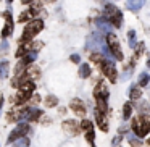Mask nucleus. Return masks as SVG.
I'll return each mask as SVG.
<instances>
[{
    "mask_svg": "<svg viewBox=\"0 0 150 147\" xmlns=\"http://www.w3.org/2000/svg\"><path fill=\"white\" fill-rule=\"evenodd\" d=\"M31 131V126L28 123H20L16 128H15L13 131L10 133V136H8V139H7V142L8 144H11V142H15L16 139H20V137H23V136H26L28 133Z\"/></svg>",
    "mask_w": 150,
    "mask_h": 147,
    "instance_id": "nucleus-5",
    "label": "nucleus"
},
{
    "mask_svg": "<svg viewBox=\"0 0 150 147\" xmlns=\"http://www.w3.org/2000/svg\"><path fill=\"white\" fill-rule=\"evenodd\" d=\"M120 141H121V136H116L113 139V146H118V144H120Z\"/></svg>",
    "mask_w": 150,
    "mask_h": 147,
    "instance_id": "nucleus-32",
    "label": "nucleus"
},
{
    "mask_svg": "<svg viewBox=\"0 0 150 147\" xmlns=\"http://www.w3.org/2000/svg\"><path fill=\"white\" fill-rule=\"evenodd\" d=\"M81 129L86 133V139H87V142L94 146L95 133H94V124H92V121H89V120H86V118H84V120L81 121Z\"/></svg>",
    "mask_w": 150,
    "mask_h": 147,
    "instance_id": "nucleus-8",
    "label": "nucleus"
},
{
    "mask_svg": "<svg viewBox=\"0 0 150 147\" xmlns=\"http://www.w3.org/2000/svg\"><path fill=\"white\" fill-rule=\"evenodd\" d=\"M69 108H71V110L74 111L78 116H81V118H84L86 116V111H87L86 104L81 100V99H73V100L69 102Z\"/></svg>",
    "mask_w": 150,
    "mask_h": 147,
    "instance_id": "nucleus-9",
    "label": "nucleus"
},
{
    "mask_svg": "<svg viewBox=\"0 0 150 147\" xmlns=\"http://www.w3.org/2000/svg\"><path fill=\"white\" fill-rule=\"evenodd\" d=\"M40 4H53V2H57V0H39Z\"/></svg>",
    "mask_w": 150,
    "mask_h": 147,
    "instance_id": "nucleus-33",
    "label": "nucleus"
},
{
    "mask_svg": "<svg viewBox=\"0 0 150 147\" xmlns=\"http://www.w3.org/2000/svg\"><path fill=\"white\" fill-rule=\"evenodd\" d=\"M62 128H63L65 133L73 134V136L79 134V126H78V123H76L74 120H65V121H63V124H62Z\"/></svg>",
    "mask_w": 150,
    "mask_h": 147,
    "instance_id": "nucleus-13",
    "label": "nucleus"
},
{
    "mask_svg": "<svg viewBox=\"0 0 150 147\" xmlns=\"http://www.w3.org/2000/svg\"><path fill=\"white\" fill-rule=\"evenodd\" d=\"M103 16L107 18V21L110 24H113L115 28H121V23H123V13H121V10L116 8L115 5H111V4L105 5Z\"/></svg>",
    "mask_w": 150,
    "mask_h": 147,
    "instance_id": "nucleus-3",
    "label": "nucleus"
},
{
    "mask_svg": "<svg viewBox=\"0 0 150 147\" xmlns=\"http://www.w3.org/2000/svg\"><path fill=\"white\" fill-rule=\"evenodd\" d=\"M100 65H102V71H103V75L107 76L111 82H116L118 81V73H116V68H115L113 62H110V60H103Z\"/></svg>",
    "mask_w": 150,
    "mask_h": 147,
    "instance_id": "nucleus-7",
    "label": "nucleus"
},
{
    "mask_svg": "<svg viewBox=\"0 0 150 147\" xmlns=\"http://www.w3.org/2000/svg\"><path fill=\"white\" fill-rule=\"evenodd\" d=\"M129 144L132 147H140L142 146V141H140V137H134V136H129Z\"/></svg>",
    "mask_w": 150,
    "mask_h": 147,
    "instance_id": "nucleus-25",
    "label": "nucleus"
},
{
    "mask_svg": "<svg viewBox=\"0 0 150 147\" xmlns=\"http://www.w3.org/2000/svg\"><path fill=\"white\" fill-rule=\"evenodd\" d=\"M149 84V75L147 73H140L139 76V87H145Z\"/></svg>",
    "mask_w": 150,
    "mask_h": 147,
    "instance_id": "nucleus-24",
    "label": "nucleus"
},
{
    "mask_svg": "<svg viewBox=\"0 0 150 147\" xmlns=\"http://www.w3.org/2000/svg\"><path fill=\"white\" fill-rule=\"evenodd\" d=\"M37 58V52H28L24 53L23 57H21V60H23L26 65H31V63H34V60Z\"/></svg>",
    "mask_w": 150,
    "mask_h": 147,
    "instance_id": "nucleus-20",
    "label": "nucleus"
},
{
    "mask_svg": "<svg viewBox=\"0 0 150 147\" xmlns=\"http://www.w3.org/2000/svg\"><path fill=\"white\" fill-rule=\"evenodd\" d=\"M7 2H8V4H10V2H13V0H7Z\"/></svg>",
    "mask_w": 150,
    "mask_h": 147,
    "instance_id": "nucleus-36",
    "label": "nucleus"
},
{
    "mask_svg": "<svg viewBox=\"0 0 150 147\" xmlns=\"http://www.w3.org/2000/svg\"><path fill=\"white\" fill-rule=\"evenodd\" d=\"M31 2H34V0H21V4H26V5L31 4Z\"/></svg>",
    "mask_w": 150,
    "mask_h": 147,
    "instance_id": "nucleus-35",
    "label": "nucleus"
},
{
    "mask_svg": "<svg viewBox=\"0 0 150 147\" xmlns=\"http://www.w3.org/2000/svg\"><path fill=\"white\" fill-rule=\"evenodd\" d=\"M144 4H145V0H127L126 8L131 10V11H137V10H140V8L144 7Z\"/></svg>",
    "mask_w": 150,
    "mask_h": 147,
    "instance_id": "nucleus-15",
    "label": "nucleus"
},
{
    "mask_svg": "<svg viewBox=\"0 0 150 147\" xmlns=\"http://www.w3.org/2000/svg\"><path fill=\"white\" fill-rule=\"evenodd\" d=\"M2 107H4V97L0 95V110H2Z\"/></svg>",
    "mask_w": 150,
    "mask_h": 147,
    "instance_id": "nucleus-34",
    "label": "nucleus"
},
{
    "mask_svg": "<svg viewBox=\"0 0 150 147\" xmlns=\"http://www.w3.org/2000/svg\"><path fill=\"white\" fill-rule=\"evenodd\" d=\"M131 115H132V104H124V107H123V118L124 120H129L131 118Z\"/></svg>",
    "mask_w": 150,
    "mask_h": 147,
    "instance_id": "nucleus-23",
    "label": "nucleus"
},
{
    "mask_svg": "<svg viewBox=\"0 0 150 147\" xmlns=\"http://www.w3.org/2000/svg\"><path fill=\"white\" fill-rule=\"evenodd\" d=\"M108 95H110V92H108V87L103 84V82H98L97 87H95V91H94L95 100H108Z\"/></svg>",
    "mask_w": 150,
    "mask_h": 147,
    "instance_id": "nucleus-11",
    "label": "nucleus"
},
{
    "mask_svg": "<svg viewBox=\"0 0 150 147\" xmlns=\"http://www.w3.org/2000/svg\"><path fill=\"white\" fill-rule=\"evenodd\" d=\"M24 71H26V75H24V76H26L28 79H31V81L40 78V68H39V66H36V65L26 66V68H24Z\"/></svg>",
    "mask_w": 150,
    "mask_h": 147,
    "instance_id": "nucleus-14",
    "label": "nucleus"
},
{
    "mask_svg": "<svg viewBox=\"0 0 150 147\" xmlns=\"http://www.w3.org/2000/svg\"><path fill=\"white\" fill-rule=\"evenodd\" d=\"M31 18V13L29 11H23V13L20 15V18H18V20H20V23H24V21H28Z\"/></svg>",
    "mask_w": 150,
    "mask_h": 147,
    "instance_id": "nucleus-28",
    "label": "nucleus"
},
{
    "mask_svg": "<svg viewBox=\"0 0 150 147\" xmlns=\"http://www.w3.org/2000/svg\"><path fill=\"white\" fill-rule=\"evenodd\" d=\"M94 118H95V123L98 124V128H100L103 133H107L108 131V118H107V115H105L103 111H100L98 108H95L94 110Z\"/></svg>",
    "mask_w": 150,
    "mask_h": 147,
    "instance_id": "nucleus-10",
    "label": "nucleus"
},
{
    "mask_svg": "<svg viewBox=\"0 0 150 147\" xmlns=\"http://www.w3.org/2000/svg\"><path fill=\"white\" fill-rule=\"evenodd\" d=\"M71 62H73V63H79V62H81V57L74 53V55H71Z\"/></svg>",
    "mask_w": 150,
    "mask_h": 147,
    "instance_id": "nucleus-31",
    "label": "nucleus"
},
{
    "mask_svg": "<svg viewBox=\"0 0 150 147\" xmlns=\"http://www.w3.org/2000/svg\"><path fill=\"white\" fill-rule=\"evenodd\" d=\"M29 110H31V107H29V108H28V107H24V108H21V107L13 108V110H11L10 113L7 115L8 123H13V121H21V120H24V118H28Z\"/></svg>",
    "mask_w": 150,
    "mask_h": 147,
    "instance_id": "nucleus-6",
    "label": "nucleus"
},
{
    "mask_svg": "<svg viewBox=\"0 0 150 147\" xmlns=\"http://www.w3.org/2000/svg\"><path fill=\"white\" fill-rule=\"evenodd\" d=\"M107 47H108V50H110V55H113L116 60H124L120 40H118V37L115 36V34H111V33L107 34Z\"/></svg>",
    "mask_w": 150,
    "mask_h": 147,
    "instance_id": "nucleus-4",
    "label": "nucleus"
},
{
    "mask_svg": "<svg viewBox=\"0 0 150 147\" xmlns=\"http://www.w3.org/2000/svg\"><path fill=\"white\" fill-rule=\"evenodd\" d=\"M91 58H92V62H95V63H102V62H103V55L98 53V52H94L91 55Z\"/></svg>",
    "mask_w": 150,
    "mask_h": 147,
    "instance_id": "nucleus-26",
    "label": "nucleus"
},
{
    "mask_svg": "<svg viewBox=\"0 0 150 147\" xmlns=\"http://www.w3.org/2000/svg\"><path fill=\"white\" fill-rule=\"evenodd\" d=\"M45 105H47L49 108L57 107V105H58V99H57L55 95H52V94H50V95H47V97H45Z\"/></svg>",
    "mask_w": 150,
    "mask_h": 147,
    "instance_id": "nucleus-22",
    "label": "nucleus"
},
{
    "mask_svg": "<svg viewBox=\"0 0 150 147\" xmlns=\"http://www.w3.org/2000/svg\"><path fill=\"white\" fill-rule=\"evenodd\" d=\"M127 36H129V47H136V40H134V36H136V33H134V31H129V33H127Z\"/></svg>",
    "mask_w": 150,
    "mask_h": 147,
    "instance_id": "nucleus-30",
    "label": "nucleus"
},
{
    "mask_svg": "<svg viewBox=\"0 0 150 147\" xmlns=\"http://www.w3.org/2000/svg\"><path fill=\"white\" fill-rule=\"evenodd\" d=\"M8 40H4V42L0 44V55H5V53L8 52Z\"/></svg>",
    "mask_w": 150,
    "mask_h": 147,
    "instance_id": "nucleus-27",
    "label": "nucleus"
},
{
    "mask_svg": "<svg viewBox=\"0 0 150 147\" xmlns=\"http://www.w3.org/2000/svg\"><path fill=\"white\" fill-rule=\"evenodd\" d=\"M91 73H92V70H91V66H89L87 63H82V65L79 66V76H81L82 79L89 78V76H91Z\"/></svg>",
    "mask_w": 150,
    "mask_h": 147,
    "instance_id": "nucleus-18",
    "label": "nucleus"
},
{
    "mask_svg": "<svg viewBox=\"0 0 150 147\" xmlns=\"http://www.w3.org/2000/svg\"><path fill=\"white\" fill-rule=\"evenodd\" d=\"M8 75H10V63L0 62V79H7Z\"/></svg>",
    "mask_w": 150,
    "mask_h": 147,
    "instance_id": "nucleus-17",
    "label": "nucleus"
},
{
    "mask_svg": "<svg viewBox=\"0 0 150 147\" xmlns=\"http://www.w3.org/2000/svg\"><path fill=\"white\" fill-rule=\"evenodd\" d=\"M39 100H40L39 94H34V95H31V97H29V104L31 105H37V104H39Z\"/></svg>",
    "mask_w": 150,
    "mask_h": 147,
    "instance_id": "nucleus-29",
    "label": "nucleus"
},
{
    "mask_svg": "<svg viewBox=\"0 0 150 147\" xmlns=\"http://www.w3.org/2000/svg\"><path fill=\"white\" fill-rule=\"evenodd\" d=\"M11 144H13L11 147H29V139H28L26 136H23V137L16 139L15 142H11Z\"/></svg>",
    "mask_w": 150,
    "mask_h": 147,
    "instance_id": "nucleus-21",
    "label": "nucleus"
},
{
    "mask_svg": "<svg viewBox=\"0 0 150 147\" xmlns=\"http://www.w3.org/2000/svg\"><path fill=\"white\" fill-rule=\"evenodd\" d=\"M129 97L132 99V100H137V99H140V97H142V89H140L139 86L134 84L132 87H131V91H129Z\"/></svg>",
    "mask_w": 150,
    "mask_h": 147,
    "instance_id": "nucleus-19",
    "label": "nucleus"
},
{
    "mask_svg": "<svg viewBox=\"0 0 150 147\" xmlns=\"http://www.w3.org/2000/svg\"><path fill=\"white\" fill-rule=\"evenodd\" d=\"M42 29H44V21L42 20H33L31 23L26 24V28H24L23 36L20 37V44L21 42H28V40H33Z\"/></svg>",
    "mask_w": 150,
    "mask_h": 147,
    "instance_id": "nucleus-1",
    "label": "nucleus"
},
{
    "mask_svg": "<svg viewBox=\"0 0 150 147\" xmlns=\"http://www.w3.org/2000/svg\"><path fill=\"white\" fill-rule=\"evenodd\" d=\"M4 18L7 20V24H5L4 31H2V37L7 39V37H10L11 33H13V20H11V13H10V11H5Z\"/></svg>",
    "mask_w": 150,
    "mask_h": 147,
    "instance_id": "nucleus-12",
    "label": "nucleus"
},
{
    "mask_svg": "<svg viewBox=\"0 0 150 147\" xmlns=\"http://www.w3.org/2000/svg\"><path fill=\"white\" fill-rule=\"evenodd\" d=\"M150 129V118L149 115H139L132 120V131L137 137H145Z\"/></svg>",
    "mask_w": 150,
    "mask_h": 147,
    "instance_id": "nucleus-2",
    "label": "nucleus"
},
{
    "mask_svg": "<svg viewBox=\"0 0 150 147\" xmlns=\"http://www.w3.org/2000/svg\"><path fill=\"white\" fill-rule=\"evenodd\" d=\"M42 115H44L42 110H39V108H31L29 113H28L26 120H29V121H39V118L42 116Z\"/></svg>",
    "mask_w": 150,
    "mask_h": 147,
    "instance_id": "nucleus-16",
    "label": "nucleus"
}]
</instances>
